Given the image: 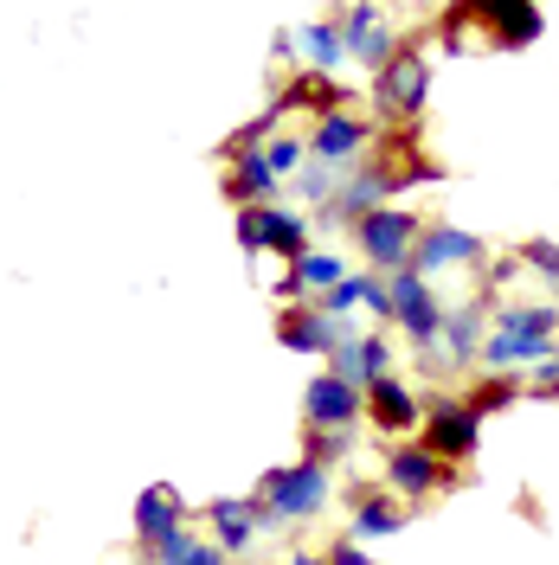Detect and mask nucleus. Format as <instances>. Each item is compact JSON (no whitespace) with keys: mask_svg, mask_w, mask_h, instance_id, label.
Here are the masks:
<instances>
[{"mask_svg":"<svg viewBox=\"0 0 559 565\" xmlns=\"http://www.w3.org/2000/svg\"><path fill=\"white\" fill-rule=\"evenodd\" d=\"M470 26H495L489 45H495V52H508V45H534L547 20H540V7H534V0H456L451 13H444V39H451V52L463 45Z\"/></svg>","mask_w":559,"mask_h":565,"instance_id":"1","label":"nucleus"},{"mask_svg":"<svg viewBox=\"0 0 559 565\" xmlns=\"http://www.w3.org/2000/svg\"><path fill=\"white\" fill-rule=\"evenodd\" d=\"M264 514H277V521H303V514H321V501H328V469L321 462H296V469H271L264 476Z\"/></svg>","mask_w":559,"mask_h":565,"instance_id":"2","label":"nucleus"},{"mask_svg":"<svg viewBox=\"0 0 559 565\" xmlns=\"http://www.w3.org/2000/svg\"><path fill=\"white\" fill-rule=\"evenodd\" d=\"M559 334V309H508L502 334H489V360L495 366H515V360H547Z\"/></svg>","mask_w":559,"mask_h":565,"instance_id":"3","label":"nucleus"},{"mask_svg":"<svg viewBox=\"0 0 559 565\" xmlns=\"http://www.w3.org/2000/svg\"><path fill=\"white\" fill-rule=\"evenodd\" d=\"M354 232H360V250H367V264H386V270H392V264H405V257H412V245H419V218H412V212H386V206H373V212H360V225H354Z\"/></svg>","mask_w":559,"mask_h":565,"instance_id":"4","label":"nucleus"},{"mask_svg":"<svg viewBox=\"0 0 559 565\" xmlns=\"http://www.w3.org/2000/svg\"><path fill=\"white\" fill-rule=\"evenodd\" d=\"M476 430H483V418H476L470 405L437 398V405H431V418H424V450H431L437 462H470V457H476Z\"/></svg>","mask_w":559,"mask_h":565,"instance_id":"5","label":"nucleus"},{"mask_svg":"<svg viewBox=\"0 0 559 565\" xmlns=\"http://www.w3.org/2000/svg\"><path fill=\"white\" fill-rule=\"evenodd\" d=\"M239 245L245 250H283L289 264L309 250V232H303V218H289L277 206H245L239 212Z\"/></svg>","mask_w":559,"mask_h":565,"instance_id":"6","label":"nucleus"},{"mask_svg":"<svg viewBox=\"0 0 559 565\" xmlns=\"http://www.w3.org/2000/svg\"><path fill=\"white\" fill-rule=\"evenodd\" d=\"M386 296H392V316H399V328L412 334V348H431V341H437V328H444L437 302H431V282H424L419 270H399V277L386 282Z\"/></svg>","mask_w":559,"mask_h":565,"instance_id":"7","label":"nucleus"},{"mask_svg":"<svg viewBox=\"0 0 559 565\" xmlns=\"http://www.w3.org/2000/svg\"><path fill=\"white\" fill-rule=\"evenodd\" d=\"M424 90H431V65H424L419 52H405V45H399V52L386 58V71H380L386 116H405V122H412V116L424 109Z\"/></svg>","mask_w":559,"mask_h":565,"instance_id":"8","label":"nucleus"},{"mask_svg":"<svg viewBox=\"0 0 559 565\" xmlns=\"http://www.w3.org/2000/svg\"><path fill=\"white\" fill-rule=\"evenodd\" d=\"M303 418H309L315 430H348V424L360 418V386L341 380V373L309 380V392H303Z\"/></svg>","mask_w":559,"mask_h":565,"instance_id":"9","label":"nucleus"},{"mask_svg":"<svg viewBox=\"0 0 559 565\" xmlns=\"http://www.w3.org/2000/svg\"><path fill=\"white\" fill-rule=\"evenodd\" d=\"M483 257V238H470V232H451V225H431L419 232V245H412V270H444V264H476Z\"/></svg>","mask_w":559,"mask_h":565,"instance_id":"10","label":"nucleus"},{"mask_svg":"<svg viewBox=\"0 0 559 565\" xmlns=\"http://www.w3.org/2000/svg\"><path fill=\"white\" fill-rule=\"evenodd\" d=\"M386 482L399 494H431V489H451V462H437L431 450H392V462H386Z\"/></svg>","mask_w":559,"mask_h":565,"instance_id":"11","label":"nucleus"},{"mask_svg":"<svg viewBox=\"0 0 559 565\" xmlns=\"http://www.w3.org/2000/svg\"><path fill=\"white\" fill-rule=\"evenodd\" d=\"M341 52H354L367 71H386V58L399 52V39L380 26V13H373V7H354V13H348V33H341Z\"/></svg>","mask_w":559,"mask_h":565,"instance_id":"12","label":"nucleus"},{"mask_svg":"<svg viewBox=\"0 0 559 565\" xmlns=\"http://www.w3.org/2000/svg\"><path fill=\"white\" fill-rule=\"evenodd\" d=\"M367 412H373V424L380 430H412V418H419V398H412V386H399L392 373H380V380H367Z\"/></svg>","mask_w":559,"mask_h":565,"instance_id":"13","label":"nucleus"},{"mask_svg":"<svg viewBox=\"0 0 559 565\" xmlns=\"http://www.w3.org/2000/svg\"><path fill=\"white\" fill-rule=\"evenodd\" d=\"M373 141V129L360 122V116H341V109H328L321 122H315V136H309V148L321 154V161H348V154H360Z\"/></svg>","mask_w":559,"mask_h":565,"instance_id":"14","label":"nucleus"},{"mask_svg":"<svg viewBox=\"0 0 559 565\" xmlns=\"http://www.w3.org/2000/svg\"><path fill=\"white\" fill-rule=\"evenodd\" d=\"M207 514H212V527H219V546H225V553H245L251 540H257L264 501H257V494H251V501H212Z\"/></svg>","mask_w":559,"mask_h":565,"instance_id":"15","label":"nucleus"},{"mask_svg":"<svg viewBox=\"0 0 559 565\" xmlns=\"http://www.w3.org/2000/svg\"><path fill=\"white\" fill-rule=\"evenodd\" d=\"M283 348L296 353H335V316L328 309H289V316L277 321Z\"/></svg>","mask_w":559,"mask_h":565,"instance_id":"16","label":"nucleus"},{"mask_svg":"<svg viewBox=\"0 0 559 565\" xmlns=\"http://www.w3.org/2000/svg\"><path fill=\"white\" fill-rule=\"evenodd\" d=\"M175 527H180V494L168 489V482H155V489H141V501H136V533H141V546H155V540H168Z\"/></svg>","mask_w":559,"mask_h":565,"instance_id":"17","label":"nucleus"},{"mask_svg":"<svg viewBox=\"0 0 559 565\" xmlns=\"http://www.w3.org/2000/svg\"><path fill=\"white\" fill-rule=\"evenodd\" d=\"M271 186H277V168H271L264 154H239V161H232V174H225V193H232L239 206H257Z\"/></svg>","mask_w":559,"mask_h":565,"instance_id":"18","label":"nucleus"},{"mask_svg":"<svg viewBox=\"0 0 559 565\" xmlns=\"http://www.w3.org/2000/svg\"><path fill=\"white\" fill-rule=\"evenodd\" d=\"M335 282H341V257H328V250H315V257H309V250H303L277 289H283V296H303V289H335Z\"/></svg>","mask_w":559,"mask_h":565,"instance_id":"19","label":"nucleus"},{"mask_svg":"<svg viewBox=\"0 0 559 565\" xmlns=\"http://www.w3.org/2000/svg\"><path fill=\"white\" fill-rule=\"evenodd\" d=\"M354 521H360V533H399L405 514H399L380 489H354Z\"/></svg>","mask_w":559,"mask_h":565,"instance_id":"20","label":"nucleus"},{"mask_svg":"<svg viewBox=\"0 0 559 565\" xmlns=\"http://www.w3.org/2000/svg\"><path fill=\"white\" fill-rule=\"evenodd\" d=\"M380 193H392V186H386V174H367V180H348V193H341V218H360V212H373L380 206Z\"/></svg>","mask_w":559,"mask_h":565,"instance_id":"21","label":"nucleus"},{"mask_svg":"<svg viewBox=\"0 0 559 565\" xmlns=\"http://www.w3.org/2000/svg\"><path fill=\"white\" fill-rule=\"evenodd\" d=\"M515 392H521V380H515V373H495V380H483V386L470 392V412H476V418H489V412H502Z\"/></svg>","mask_w":559,"mask_h":565,"instance_id":"22","label":"nucleus"},{"mask_svg":"<svg viewBox=\"0 0 559 565\" xmlns=\"http://www.w3.org/2000/svg\"><path fill=\"white\" fill-rule=\"evenodd\" d=\"M303 52L315 58V71H335V65H341V39L328 33V26H303Z\"/></svg>","mask_w":559,"mask_h":565,"instance_id":"23","label":"nucleus"},{"mask_svg":"<svg viewBox=\"0 0 559 565\" xmlns=\"http://www.w3.org/2000/svg\"><path fill=\"white\" fill-rule=\"evenodd\" d=\"M187 553H193V533L175 527L168 540H155V565H187Z\"/></svg>","mask_w":559,"mask_h":565,"instance_id":"24","label":"nucleus"},{"mask_svg":"<svg viewBox=\"0 0 559 565\" xmlns=\"http://www.w3.org/2000/svg\"><path fill=\"white\" fill-rule=\"evenodd\" d=\"M476 353V309L451 321V360H470Z\"/></svg>","mask_w":559,"mask_h":565,"instance_id":"25","label":"nucleus"},{"mask_svg":"<svg viewBox=\"0 0 559 565\" xmlns=\"http://www.w3.org/2000/svg\"><path fill=\"white\" fill-rule=\"evenodd\" d=\"M521 257H527V264H534V270H547V277L559 282V245H547V238H534V245H527Z\"/></svg>","mask_w":559,"mask_h":565,"instance_id":"26","label":"nucleus"},{"mask_svg":"<svg viewBox=\"0 0 559 565\" xmlns=\"http://www.w3.org/2000/svg\"><path fill=\"white\" fill-rule=\"evenodd\" d=\"M264 161H271V168H277V174H289V168H296V161H303V148H296V141H277V148H271V154H264Z\"/></svg>","mask_w":559,"mask_h":565,"instance_id":"27","label":"nucleus"},{"mask_svg":"<svg viewBox=\"0 0 559 565\" xmlns=\"http://www.w3.org/2000/svg\"><path fill=\"white\" fill-rule=\"evenodd\" d=\"M534 392L559 398V353H547V360H540V386H534Z\"/></svg>","mask_w":559,"mask_h":565,"instance_id":"28","label":"nucleus"},{"mask_svg":"<svg viewBox=\"0 0 559 565\" xmlns=\"http://www.w3.org/2000/svg\"><path fill=\"white\" fill-rule=\"evenodd\" d=\"M328 565H373V559H367V553H360L354 540H335V553H328Z\"/></svg>","mask_w":559,"mask_h":565,"instance_id":"29","label":"nucleus"},{"mask_svg":"<svg viewBox=\"0 0 559 565\" xmlns=\"http://www.w3.org/2000/svg\"><path fill=\"white\" fill-rule=\"evenodd\" d=\"M289 565H315V559H289Z\"/></svg>","mask_w":559,"mask_h":565,"instance_id":"30","label":"nucleus"}]
</instances>
